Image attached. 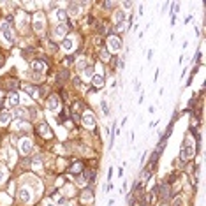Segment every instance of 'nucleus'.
I'll return each mask as SVG.
<instances>
[{
    "instance_id": "1",
    "label": "nucleus",
    "mask_w": 206,
    "mask_h": 206,
    "mask_svg": "<svg viewBox=\"0 0 206 206\" xmlns=\"http://www.w3.org/2000/svg\"><path fill=\"white\" fill-rule=\"evenodd\" d=\"M182 159L183 160H187V159H190V157H194V145L188 141V139H185L183 141V148H182Z\"/></svg>"
},
{
    "instance_id": "2",
    "label": "nucleus",
    "mask_w": 206,
    "mask_h": 206,
    "mask_svg": "<svg viewBox=\"0 0 206 206\" xmlns=\"http://www.w3.org/2000/svg\"><path fill=\"white\" fill-rule=\"evenodd\" d=\"M0 32H2V35H4V39L7 42H14V34H13V30H11V27H9L7 21H4L0 25Z\"/></svg>"
},
{
    "instance_id": "3",
    "label": "nucleus",
    "mask_w": 206,
    "mask_h": 206,
    "mask_svg": "<svg viewBox=\"0 0 206 206\" xmlns=\"http://www.w3.org/2000/svg\"><path fill=\"white\" fill-rule=\"evenodd\" d=\"M108 48H109L111 51H120V49H122V41L116 37V35H111V37L108 39Z\"/></svg>"
},
{
    "instance_id": "4",
    "label": "nucleus",
    "mask_w": 206,
    "mask_h": 206,
    "mask_svg": "<svg viewBox=\"0 0 206 206\" xmlns=\"http://www.w3.org/2000/svg\"><path fill=\"white\" fill-rule=\"evenodd\" d=\"M30 150H32V141H30L28 137L21 139V141H19V151H21L23 155H28Z\"/></svg>"
},
{
    "instance_id": "5",
    "label": "nucleus",
    "mask_w": 206,
    "mask_h": 206,
    "mask_svg": "<svg viewBox=\"0 0 206 206\" xmlns=\"http://www.w3.org/2000/svg\"><path fill=\"white\" fill-rule=\"evenodd\" d=\"M34 28H35L37 32H42V30H44V16H42L41 13H37V14L34 16Z\"/></svg>"
},
{
    "instance_id": "6",
    "label": "nucleus",
    "mask_w": 206,
    "mask_h": 206,
    "mask_svg": "<svg viewBox=\"0 0 206 206\" xmlns=\"http://www.w3.org/2000/svg\"><path fill=\"white\" fill-rule=\"evenodd\" d=\"M67 30H69V23H60L55 28V35L56 37H63L67 34Z\"/></svg>"
},
{
    "instance_id": "7",
    "label": "nucleus",
    "mask_w": 206,
    "mask_h": 206,
    "mask_svg": "<svg viewBox=\"0 0 206 206\" xmlns=\"http://www.w3.org/2000/svg\"><path fill=\"white\" fill-rule=\"evenodd\" d=\"M90 83H92V86L94 88H102V85H104V78L99 74H94L90 78Z\"/></svg>"
},
{
    "instance_id": "8",
    "label": "nucleus",
    "mask_w": 206,
    "mask_h": 206,
    "mask_svg": "<svg viewBox=\"0 0 206 206\" xmlns=\"http://www.w3.org/2000/svg\"><path fill=\"white\" fill-rule=\"evenodd\" d=\"M83 123H85V127L92 129V127L95 125V116L90 114V113H85V114H83Z\"/></svg>"
},
{
    "instance_id": "9",
    "label": "nucleus",
    "mask_w": 206,
    "mask_h": 206,
    "mask_svg": "<svg viewBox=\"0 0 206 206\" xmlns=\"http://www.w3.org/2000/svg\"><path fill=\"white\" fill-rule=\"evenodd\" d=\"M19 199L21 201H25V203H30V199H32V194H30V190L25 187L19 190Z\"/></svg>"
},
{
    "instance_id": "10",
    "label": "nucleus",
    "mask_w": 206,
    "mask_h": 206,
    "mask_svg": "<svg viewBox=\"0 0 206 206\" xmlns=\"http://www.w3.org/2000/svg\"><path fill=\"white\" fill-rule=\"evenodd\" d=\"M62 48H63V49H65V51H72V49H74V39H63V41H62Z\"/></svg>"
},
{
    "instance_id": "11",
    "label": "nucleus",
    "mask_w": 206,
    "mask_h": 206,
    "mask_svg": "<svg viewBox=\"0 0 206 206\" xmlns=\"http://www.w3.org/2000/svg\"><path fill=\"white\" fill-rule=\"evenodd\" d=\"M48 108H49V111H56V109H58V97H56V95H51V97H49Z\"/></svg>"
},
{
    "instance_id": "12",
    "label": "nucleus",
    "mask_w": 206,
    "mask_h": 206,
    "mask_svg": "<svg viewBox=\"0 0 206 206\" xmlns=\"http://www.w3.org/2000/svg\"><path fill=\"white\" fill-rule=\"evenodd\" d=\"M32 69H34V71H35V72H39V74H42V72H44V71H46V65H44V62H34V63H32Z\"/></svg>"
},
{
    "instance_id": "13",
    "label": "nucleus",
    "mask_w": 206,
    "mask_h": 206,
    "mask_svg": "<svg viewBox=\"0 0 206 206\" xmlns=\"http://www.w3.org/2000/svg\"><path fill=\"white\" fill-rule=\"evenodd\" d=\"M7 102H9V106H18V104H19V95L13 92V94L9 95V99H7Z\"/></svg>"
},
{
    "instance_id": "14",
    "label": "nucleus",
    "mask_w": 206,
    "mask_h": 206,
    "mask_svg": "<svg viewBox=\"0 0 206 206\" xmlns=\"http://www.w3.org/2000/svg\"><path fill=\"white\" fill-rule=\"evenodd\" d=\"M9 120H11V111H4L0 114V125H5Z\"/></svg>"
},
{
    "instance_id": "15",
    "label": "nucleus",
    "mask_w": 206,
    "mask_h": 206,
    "mask_svg": "<svg viewBox=\"0 0 206 206\" xmlns=\"http://www.w3.org/2000/svg\"><path fill=\"white\" fill-rule=\"evenodd\" d=\"M56 18L60 19L62 23H65V19H67V11H63V9H58V11H56Z\"/></svg>"
},
{
    "instance_id": "16",
    "label": "nucleus",
    "mask_w": 206,
    "mask_h": 206,
    "mask_svg": "<svg viewBox=\"0 0 206 206\" xmlns=\"http://www.w3.org/2000/svg\"><path fill=\"white\" fill-rule=\"evenodd\" d=\"M92 197H94V194H92V190H85V192L81 194V199H83L85 203H88V201H92Z\"/></svg>"
},
{
    "instance_id": "17",
    "label": "nucleus",
    "mask_w": 206,
    "mask_h": 206,
    "mask_svg": "<svg viewBox=\"0 0 206 206\" xmlns=\"http://www.w3.org/2000/svg\"><path fill=\"white\" fill-rule=\"evenodd\" d=\"M39 132H41L42 136H46V137L51 134V132H49V127H48L46 123H41V125H39Z\"/></svg>"
},
{
    "instance_id": "18",
    "label": "nucleus",
    "mask_w": 206,
    "mask_h": 206,
    "mask_svg": "<svg viewBox=\"0 0 206 206\" xmlns=\"http://www.w3.org/2000/svg\"><path fill=\"white\" fill-rule=\"evenodd\" d=\"M69 11H71L72 16H78L79 11H81V9H79V4H71V5H69Z\"/></svg>"
},
{
    "instance_id": "19",
    "label": "nucleus",
    "mask_w": 206,
    "mask_h": 206,
    "mask_svg": "<svg viewBox=\"0 0 206 206\" xmlns=\"http://www.w3.org/2000/svg\"><path fill=\"white\" fill-rule=\"evenodd\" d=\"M25 92L30 95V97H35V95H37V90H35L34 86H30V85H25Z\"/></svg>"
},
{
    "instance_id": "20",
    "label": "nucleus",
    "mask_w": 206,
    "mask_h": 206,
    "mask_svg": "<svg viewBox=\"0 0 206 206\" xmlns=\"http://www.w3.org/2000/svg\"><path fill=\"white\" fill-rule=\"evenodd\" d=\"M123 19H125V13L118 11V13L114 14V21H116V25H118V23H123Z\"/></svg>"
},
{
    "instance_id": "21",
    "label": "nucleus",
    "mask_w": 206,
    "mask_h": 206,
    "mask_svg": "<svg viewBox=\"0 0 206 206\" xmlns=\"http://www.w3.org/2000/svg\"><path fill=\"white\" fill-rule=\"evenodd\" d=\"M7 160H9V164H14V162H16V155H14L13 150H7Z\"/></svg>"
},
{
    "instance_id": "22",
    "label": "nucleus",
    "mask_w": 206,
    "mask_h": 206,
    "mask_svg": "<svg viewBox=\"0 0 206 206\" xmlns=\"http://www.w3.org/2000/svg\"><path fill=\"white\" fill-rule=\"evenodd\" d=\"M83 74L86 76V78H92V76H94V67H85V69H83Z\"/></svg>"
},
{
    "instance_id": "23",
    "label": "nucleus",
    "mask_w": 206,
    "mask_h": 206,
    "mask_svg": "<svg viewBox=\"0 0 206 206\" xmlns=\"http://www.w3.org/2000/svg\"><path fill=\"white\" fill-rule=\"evenodd\" d=\"M100 108H102V113H104V116H108V114H109V109H108V102H106V100H102V102H100Z\"/></svg>"
},
{
    "instance_id": "24",
    "label": "nucleus",
    "mask_w": 206,
    "mask_h": 206,
    "mask_svg": "<svg viewBox=\"0 0 206 206\" xmlns=\"http://www.w3.org/2000/svg\"><path fill=\"white\" fill-rule=\"evenodd\" d=\"M32 168L35 169V171H39V169L42 168V162H41L39 159H34V162H32Z\"/></svg>"
},
{
    "instance_id": "25",
    "label": "nucleus",
    "mask_w": 206,
    "mask_h": 206,
    "mask_svg": "<svg viewBox=\"0 0 206 206\" xmlns=\"http://www.w3.org/2000/svg\"><path fill=\"white\" fill-rule=\"evenodd\" d=\"M83 171V166L81 164H74L72 168H71V173H81Z\"/></svg>"
},
{
    "instance_id": "26",
    "label": "nucleus",
    "mask_w": 206,
    "mask_h": 206,
    "mask_svg": "<svg viewBox=\"0 0 206 206\" xmlns=\"http://www.w3.org/2000/svg\"><path fill=\"white\" fill-rule=\"evenodd\" d=\"M109 56H111V55H109V51H106V49L100 53V58H102L104 62H108V60H109Z\"/></svg>"
},
{
    "instance_id": "27",
    "label": "nucleus",
    "mask_w": 206,
    "mask_h": 206,
    "mask_svg": "<svg viewBox=\"0 0 206 206\" xmlns=\"http://www.w3.org/2000/svg\"><path fill=\"white\" fill-rule=\"evenodd\" d=\"M4 180H5V171H4V169L0 168V183H2Z\"/></svg>"
},
{
    "instance_id": "28",
    "label": "nucleus",
    "mask_w": 206,
    "mask_h": 206,
    "mask_svg": "<svg viewBox=\"0 0 206 206\" xmlns=\"http://www.w3.org/2000/svg\"><path fill=\"white\" fill-rule=\"evenodd\" d=\"M2 65H4V58L0 56V67H2Z\"/></svg>"
},
{
    "instance_id": "29",
    "label": "nucleus",
    "mask_w": 206,
    "mask_h": 206,
    "mask_svg": "<svg viewBox=\"0 0 206 206\" xmlns=\"http://www.w3.org/2000/svg\"><path fill=\"white\" fill-rule=\"evenodd\" d=\"M46 206H55V205H53V203H49V201H48V203H46Z\"/></svg>"
}]
</instances>
